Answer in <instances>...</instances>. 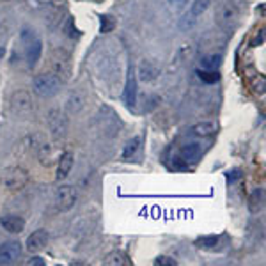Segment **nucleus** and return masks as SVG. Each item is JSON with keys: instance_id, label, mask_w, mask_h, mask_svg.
Masks as SVG:
<instances>
[{"instance_id": "4468645a", "label": "nucleus", "mask_w": 266, "mask_h": 266, "mask_svg": "<svg viewBox=\"0 0 266 266\" xmlns=\"http://www.w3.org/2000/svg\"><path fill=\"white\" fill-rule=\"evenodd\" d=\"M125 101L130 107H133L137 103V75L135 69L130 66L128 69V80H126V89H125Z\"/></svg>"}, {"instance_id": "5701e85b", "label": "nucleus", "mask_w": 266, "mask_h": 266, "mask_svg": "<svg viewBox=\"0 0 266 266\" xmlns=\"http://www.w3.org/2000/svg\"><path fill=\"white\" fill-rule=\"evenodd\" d=\"M210 4H211V0H194V4H192V7H190V14L194 18L200 16V14L206 13V9L210 7Z\"/></svg>"}, {"instance_id": "4be33fe9", "label": "nucleus", "mask_w": 266, "mask_h": 266, "mask_svg": "<svg viewBox=\"0 0 266 266\" xmlns=\"http://www.w3.org/2000/svg\"><path fill=\"white\" fill-rule=\"evenodd\" d=\"M220 64H222V55H217V53L206 55L200 59V66H202V69H217Z\"/></svg>"}, {"instance_id": "39448f33", "label": "nucleus", "mask_w": 266, "mask_h": 266, "mask_svg": "<svg viewBox=\"0 0 266 266\" xmlns=\"http://www.w3.org/2000/svg\"><path fill=\"white\" fill-rule=\"evenodd\" d=\"M46 125L48 132L55 140H63L68 135V115L60 109H52L46 115Z\"/></svg>"}, {"instance_id": "b1692460", "label": "nucleus", "mask_w": 266, "mask_h": 266, "mask_svg": "<svg viewBox=\"0 0 266 266\" xmlns=\"http://www.w3.org/2000/svg\"><path fill=\"white\" fill-rule=\"evenodd\" d=\"M68 110L71 112V114H76V112H80L82 110V107H84V98L80 94H71L68 98Z\"/></svg>"}, {"instance_id": "0eeeda50", "label": "nucleus", "mask_w": 266, "mask_h": 266, "mask_svg": "<svg viewBox=\"0 0 266 266\" xmlns=\"http://www.w3.org/2000/svg\"><path fill=\"white\" fill-rule=\"evenodd\" d=\"M52 66H53V73H55V75L59 76L60 80H63V84L68 82L69 76H71V63H69V55H68V53H64V52L53 53Z\"/></svg>"}, {"instance_id": "7ed1b4c3", "label": "nucleus", "mask_w": 266, "mask_h": 266, "mask_svg": "<svg viewBox=\"0 0 266 266\" xmlns=\"http://www.w3.org/2000/svg\"><path fill=\"white\" fill-rule=\"evenodd\" d=\"M0 183L4 185L7 192H22L29 183V172L20 165H13V167H6L0 176Z\"/></svg>"}, {"instance_id": "cd10ccee", "label": "nucleus", "mask_w": 266, "mask_h": 266, "mask_svg": "<svg viewBox=\"0 0 266 266\" xmlns=\"http://www.w3.org/2000/svg\"><path fill=\"white\" fill-rule=\"evenodd\" d=\"M45 6H53V7H63L66 4V0H39Z\"/></svg>"}, {"instance_id": "f257e3e1", "label": "nucleus", "mask_w": 266, "mask_h": 266, "mask_svg": "<svg viewBox=\"0 0 266 266\" xmlns=\"http://www.w3.org/2000/svg\"><path fill=\"white\" fill-rule=\"evenodd\" d=\"M20 39L23 43V52H25V60L29 64V68H36V64L39 63L41 53H43V41L37 36V32L30 27H23Z\"/></svg>"}, {"instance_id": "412c9836", "label": "nucleus", "mask_w": 266, "mask_h": 266, "mask_svg": "<svg viewBox=\"0 0 266 266\" xmlns=\"http://www.w3.org/2000/svg\"><path fill=\"white\" fill-rule=\"evenodd\" d=\"M199 75V78L202 80L204 84H217L220 80V73L217 69H197L195 71Z\"/></svg>"}, {"instance_id": "1a4fd4ad", "label": "nucleus", "mask_w": 266, "mask_h": 266, "mask_svg": "<svg viewBox=\"0 0 266 266\" xmlns=\"http://www.w3.org/2000/svg\"><path fill=\"white\" fill-rule=\"evenodd\" d=\"M137 78L140 80V82H144V84H151V82H155V80L160 76V69H158L155 64L151 63V60H146V59H142L140 63H138V66H137Z\"/></svg>"}, {"instance_id": "393cba45", "label": "nucleus", "mask_w": 266, "mask_h": 266, "mask_svg": "<svg viewBox=\"0 0 266 266\" xmlns=\"http://www.w3.org/2000/svg\"><path fill=\"white\" fill-rule=\"evenodd\" d=\"M199 249H215L218 245V236H202L195 241Z\"/></svg>"}, {"instance_id": "2eb2a0df", "label": "nucleus", "mask_w": 266, "mask_h": 266, "mask_svg": "<svg viewBox=\"0 0 266 266\" xmlns=\"http://www.w3.org/2000/svg\"><path fill=\"white\" fill-rule=\"evenodd\" d=\"M103 264L105 266H130L132 261H130V257L126 256L122 250H112V252H109L105 256Z\"/></svg>"}, {"instance_id": "f3484780", "label": "nucleus", "mask_w": 266, "mask_h": 266, "mask_svg": "<svg viewBox=\"0 0 266 266\" xmlns=\"http://www.w3.org/2000/svg\"><path fill=\"white\" fill-rule=\"evenodd\" d=\"M59 156H57L55 148H53L52 144H41V148H39V160H41V163H43V165L48 167V165L55 163V161L59 160Z\"/></svg>"}, {"instance_id": "c756f323", "label": "nucleus", "mask_w": 266, "mask_h": 266, "mask_svg": "<svg viewBox=\"0 0 266 266\" xmlns=\"http://www.w3.org/2000/svg\"><path fill=\"white\" fill-rule=\"evenodd\" d=\"M27 264H39L41 266V264H45V261H41V257H34V259H30Z\"/></svg>"}, {"instance_id": "6ab92c4d", "label": "nucleus", "mask_w": 266, "mask_h": 266, "mask_svg": "<svg viewBox=\"0 0 266 266\" xmlns=\"http://www.w3.org/2000/svg\"><path fill=\"white\" fill-rule=\"evenodd\" d=\"M181 156L187 161H197L200 156V146L197 142H192V144H187L181 148Z\"/></svg>"}, {"instance_id": "f8f14e48", "label": "nucleus", "mask_w": 266, "mask_h": 266, "mask_svg": "<svg viewBox=\"0 0 266 266\" xmlns=\"http://www.w3.org/2000/svg\"><path fill=\"white\" fill-rule=\"evenodd\" d=\"M57 163H59L57 165V181H63V179H66L69 176V172H71L73 163H75V156H73L71 151H66L59 156Z\"/></svg>"}, {"instance_id": "ddd939ff", "label": "nucleus", "mask_w": 266, "mask_h": 266, "mask_svg": "<svg viewBox=\"0 0 266 266\" xmlns=\"http://www.w3.org/2000/svg\"><path fill=\"white\" fill-rule=\"evenodd\" d=\"M0 226L4 227V231L11 234H20L25 229V220L16 215H6V217L0 218Z\"/></svg>"}, {"instance_id": "20e7f679", "label": "nucleus", "mask_w": 266, "mask_h": 266, "mask_svg": "<svg viewBox=\"0 0 266 266\" xmlns=\"http://www.w3.org/2000/svg\"><path fill=\"white\" fill-rule=\"evenodd\" d=\"M11 112L16 115L18 119H29L34 114V99L32 94L25 89L13 92L11 96Z\"/></svg>"}, {"instance_id": "f03ea898", "label": "nucleus", "mask_w": 266, "mask_h": 266, "mask_svg": "<svg viewBox=\"0 0 266 266\" xmlns=\"http://www.w3.org/2000/svg\"><path fill=\"white\" fill-rule=\"evenodd\" d=\"M63 80L55 73H39L34 76L32 89L39 98H53L60 91Z\"/></svg>"}, {"instance_id": "7c9ffc66", "label": "nucleus", "mask_w": 266, "mask_h": 266, "mask_svg": "<svg viewBox=\"0 0 266 266\" xmlns=\"http://www.w3.org/2000/svg\"><path fill=\"white\" fill-rule=\"evenodd\" d=\"M171 4H176V6H183V4H187L188 0H169Z\"/></svg>"}, {"instance_id": "9d476101", "label": "nucleus", "mask_w": 266, "mask_h": 266, "mask_svg": "<svg viewBox=\"0 0 266 266\" xmlns=\"http://www.w3.org/2000/svg\"><path fill=\"white\" fill-rule=\"evenodd\" d=\"M46 243H48V233H46L45 229H37L27 238L25 249H27V252H30V254H37L45 249Z\"/></svg>"}, {"instance_id": "2f4dec72", "label": "nucleus", "mask_w": 266, "mask_h": 266, "mask_svg": "<svg viewBox=\"0 0 266 266\" xmlns=\"http://www.w3.org/2000/svg\"><path fill=\"white\" fill-rule=\"evenodd\" d=\"M4 53H6V50H4L2 46H0V57H4Z\"/></svg>"}, {"instance_id": "dca6fc26", "label": "nucleus", "mask_w": 266, "mask_h": 266, "mask_svg": "<svg viewBox=\"0 0 266 266\" xmlns=\"http://www.w3.org/2000/svg\"><path fill=\"white\" fill-rule=\"evenodd\" d=\"M190 133L194 135V137H211V135L217 133V125L210 121L197 122V125H194L190 128Z\"/></svg>"}, {"instance_id": "9b49d317", "label": "nucleus", "mask_w": 266, "mask_h": 266, "mask_svg": "<svg viewBox=\"0 0 266 266\" xmlns=\"http://www.w3.org/2000/svg\"><path fill=\"white\" fill-rule=\"evenodd\" d=\"M238 18V11L233 4L229 2H223L218 6V11H217V20L220 23L222 27H231V23H234Z\"/></svg>"}, {"instance_id": "aec40b11", "label": "nucleus", "mask_w": 266, "mask_h": 266, "mask_svg": "<svg viewBox=\"0 0 266 266\" xmlns=\"http://www.w3.org/2000/svg\"><path fill=\"white\" fill-rule=\"evenodd\" d=\"M140 137H133L128 144L125 146V151H122V160H130V158H135L137 153L140 151Z\"/></svg>"}, {"instance_id": "a878e982", "label": "nucleus", "mask_w": 266, "mask_h": 266, "mask_svg": "<svg viewBox=\"0 0 266 266\" xmlns=\"http://www.w3.org/2000/svg\"><path fill=\"white\" fill-rule=\"evenodd\" d=\"M155 264H161V266H176V259H172V257L169 256H158L155 259Z\"/></svg>"}, {"instance_id": "6e6552de", "label": "nucleus", "mask_w": 266, "mask_h": 266, "mask_svg": "<svg viewBox=\"0 0 266 266\" xmlns=\"http://www.w3.org/2000/svg\"><path fill=\"white\" fill-rule=\"evenodd\" d=\"M22 256V243L20 241H4L0 245V264H13Z\"/></svg>"}, {"instance_id": "bb28decb", "label": "nucleus", "mask_w": 266, "mask_h": 266, "mask_svg": "<svg viewBox=\"0 0 266 266\" xmlns=\"http://www.w3.org/2000/svg\"><path fill=\"white\" fill-rule=\"evenodd\" d=\"M114 29V20L110 16H101V32L107 34Z\"/></svg>"}, {"instance_id": "423d86ee", "label": "nucleus", "mask_w": 266, "mask_h": 266, "mask_svg": "<svg viewBox=\"0 0 266 266\" xmlns=\"http://www.w3.org/2000/svg\"><path fill=\"white\" fill-rule=\"evenodd\" d=\"M78 200V192H76L75 187L71 185H60L55 190V197H53V204H55V210L64 213V211H69Z\"/></svg>"}, {"instance_id": "a211bd4d", "label": "nucleus", "mask_w": 266, "mask_h": 266, "mask_svg": "<svg viewBox=\"0 0 266 266\" xmlns=\"http://www.w3.org/2000/svg\"><path fill=\"white\" fill-rule=\"evenodd\" d=\"M264 206V190L263 188H256L252 192V195L249 197V210L252 213H259Z\"/></svg>"}, {"instance_id": "c85d7f7f", "label": "nucleus", "mask_w": 266, "mask_h": 266, "mask_svg": "<svg viewBox=\"0 0 266 266\" xmlns=\"http://www.w3.org/2000/svg\"><path fill=\"white\" fill-rule=\"evenodd\" d=\"M263 32H264V30H259V34L256 36V39L252 41V46H257V43H259V45L263 43V41H264V34Z\"/></svg>"}]
</instances>
